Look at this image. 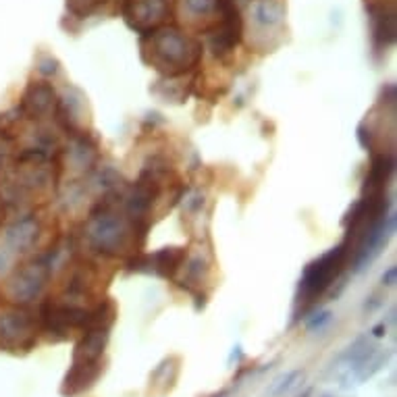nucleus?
<instances>
[{
    "label": "nucleus",
    "mask_w": 397,
    "mask_h": 397,
    "mask_svg": "<svg viewBox=\"0 0 397 397\" xmlns=\"http://www.w3.org/2000/svg\"><path fill=\"white\" fill-rule=\"evenodd\" d=\"M141 59L156 71L179 77L200 65L202 44L177 27L162 25L141 36Z\"/></svg>",
    "instance_id": "1"
},
{
    "label": "nucleus",
    "mask_w": 397,
    "mask_h": 397,
    "mask_svg": "<svg viewBox=\"0 0 397 397\" xmlns=\"http://www.w3.org/2000/svg\"><path fill=\"white\" fill-rule=\"evenodd\" d=\"M348 260H350L348 248L341 244V246L329 250L327 254H322L318 260H314V263L306 266V270L302 274V281H299L297 304H302L304 308L314 304L335 283V279L341 274V270H343Z\"/></svg>",
    "instance_id": "2"
},
{
    "label": "nucleus",
    "mask_w": 397,
    "mask_h": 397,
    "mask_svg": "<svg viewBox=\"0 0 397 397\" xmlns=\"http://www.w3.org/2000/svg\"><path fill=\"white\" fill-rule=\"evenodd\" d=\"M36 343V320L25 308H10L0 314V345L19 352L29 350Z\"/></svg>",
    "instance_id": "3"
},
{
    "label": "nucleus",
    "mask_w": 397,
    "mask_h": 397,
    "mask_svg": "<svg viewBox=\"0 0 397 397\" xmlns=\"http://www.w3.org/2000/svg\"><path fill=\"white\" fill-rule=\"evenodd\" d=\"M215 8L221 13V23L212 33V50L217 56H225L240 46L244 38V19L235 0H215Z\"/></svg>",
    "instance_id": "4"
},
{
    "label": "nucleus",
    "mask_w": 397,
    "mask_h": 397,
    "mask_svg": "<svg viewBox=\"0 0 397 397\" xmlns=\"http://www.w3.org/2000/svg\"><path fill=\"white\" fill-rule=\"evenodd\" d=\"M127 25L137 33H150L171 17V0H123Z\"/></svg>",
    "instance_id": "5"
},
{
    "label": "nucleus",
    "mask_w": 397,
    "mask_h": 397,
    "mask_svg": "<svg viewBox=\"0 0 397 397\" xmlns=\"http://www.w3.org/2000/svg\"><path fill=\"white\" fill-rule=\"evenodd\" d=\"M366 10L373 25V42L379 50L394 46L397 36L396 6L387 0H366Z\"/></svg>",
    "instance_id": "6"
},
{
    "label": "nucleus",
    "mask_w": 397,
    "mask_h": 397,
    "mask_svg": "<svg viewBox=\"0 0 397 397\" xmlns=\"http://www.w3.org/2000/svg\"><path fill=\"white\" fill-rule=\"evenodd\" d=\"M185 263V250L183 248H164L156 254H139L127 263L130 270L135 272H154L158 277L171 279Z\"/></svg>",
    "instance_id": "7"
},
{
    "label": "nucleus",
    "mask_w": 397,
    "mask_h": 397,
    "mask_svg": "<svg viewBox=\"0 0 397 397\" xmlns=\"http://www.w3.org/2000/svg\"><path fill=\"white\" fill-rule=\"evenodd\" d=\"M104 373V364L102 360H92V362H73V366L69 368V373L63 379L61 385V396L63 397H75L88 389H92L98 379Z\"/></svg>",
    "instance_id": "8"
},
{
    "label": "nucleus",
    "mask_w": 397,
    "mask_h": 397,
    "mask_svg": "<svg viewBox=\"0 0 397 397\" xmlns=\"http://www.w3.org/2000/svg\"><path fill=\"white\" fill-rule=\"evenodd\" d=\"M56 104H59V98H56L54 88L50 84L38 81V84H31L25 90L19 109L29 119H44V117H50L56 111Z\"/></svg>",
    "instance_id": "9"
},
{
    "label": "nucleus",
    "mask_w": 397,
    "mask_h": 397,
    "mask_svg": "<svg viewBox=\"0 0 397 397\" xmlns=\"http://www.w3.org/2000/svg\"><path fill=\"white\" fill-rule=\"evenodd\" d=\"M111 337V329L107 327H88L84 329V337L77 341L73 350V362H92L102 360L107 343Z\"/></svg>",
    "instance_id": "10"
},
{
    "label": "nucleus",
    "mask_w": 397,
    "mask_h": 397,
    "mask_svg": "<svg viewBox=\"0 0 397 397\" xmlns=\"http://www.w3.org/2000/svg\"><path fill=\"white\" fill-rule=\"evenodd\" d=\"M396 160L391 154H375L373 162H371V171L368 177L364 181V194H377V192H385L387 181L394 173Z\"/></svg>",
    "instance_id": "11"
},
{
    "label": "nucleus",
    "mask_w": 397,
    "mask_h": 397,
    "mask_svg": "<svg viewBox=\"0 0 397 397\" xmlns=\"http://www.w3.org/2000/svg\"><path fill=\"white\" fill-rule=\"evenodd\" d=\"M177 375H179V360H177V358H166V360H162V362L158 364V368L152 373L150 385H152L154 389L160 387L156 394H158V396H164V394H169V391L173 389V385H175V381H177Z\"/></svg>",
    "instance_id": "12"
},
{
    "label": "nucleus",
    "mask_w": 397,
    "mask_h": 397,
    "mask_svg": "<svg viewBox=\"0 0 397 397\" xmlns=\"http://www.w3.org/2000/svg\"><path fill=\"white\" fill-rule=\"evenodd\" d=\"M285 15V6L281 0H258L254 6V19L256 23L265 25V27H272L277 23H281Z\"/></svg>",
    "instance_id": "13"
},
{
    "label": "nucleus",
    "mask_w": 397,
    "mask_h": 397,
    "mask_svg": "<svg viewBox=\"0 0 397 397\" xmlns=\"http://www.w3.org/2000/svg\"><path fill=\"white\" fill-rule=\"evenodd\" d=\"M104 2L107 0H67V8L75 17L84 19V17H90L96 8H100Z\"/></svg>",
    "instance_id": "14"
},
{
    "label": "nucleus",
    "mask_w": 397,
    "mask_h": 397,
    "mask_svg": "<svg viewBox=\"0 0 397 397\" xmlns=\"http://www.w3.org/2000/svg\"><path fill=\"white\" fill-rule=\"evenodd\" d=\"M304 375L299 373V371H293V373H289V375H285V377H281L277 383H274V387L270 389V396L272 397H279V396H285L287 391H291L295 385H297V381L302 379Z\"/></svg>",
    "instance_id": "15"
},
{
    "label": "nucleus",
    "mask_w": 397,
    "mask_h": 397,
    "mask_svg": "<svg viewBox=\"0 0 397 397\" xmlns=\"http://www.w3.org/2000/svg\"><path fill=\"white\" fill-rule=\"evenodd\" d=\"M185 4L196 15H206L215 8V0H185Z\"/></svg>",
    "instance_id": "16"
},
{
    "label": "nucleus",
    "mask_w": 397,
    "mask_h": 397,
    "mask_svg": "<svg viewBox=\"0 0 397 397\" xmlns=\"http://www.w3.org/2000/svg\"><path fill=\"white\" fill-rule=\"evenodd\" d=\"M329 320H331V312H320L314 318H310L306 327H308V331H322Z\"/></svg>",
    "instance_id": "17"
},
{
    "label": "nucleus",
    "mask_w": 397,
    "mask_h": 397,
    "mask_svg": "<svg viewBox=\"0 0 397 397\" xmlns=\"http://www.w3.org/2000/svg\"><path fill=\"white\" fill-rule=\"evenodd\" d=\"M40 71H42L44 75H54V73L59 71V63H56V61H52V59H46V65H44V67H40Z\"/></svg>",
    "instance_id": "18"
},
{
    "label": "nucleus",
    "mask_w": 397,
    "mask_h": 397,
    "mask_svg": "<svg viewBox=\"0 0 397 397\" xmlns=\"http://www.w3.org/2000/svg\"><path fill=\"white\" fill-rule=\"evenodd\" d=\"M396 268H389L387 270V274H383V283H387V285H394L396 283Z\"/></svg>",
    "instance_id": "19"
},
{
    "label": "nucleus",
    "mask_w": 397,
    "mask_h": 397,
    "mask_svg": "<svg viewBox=\"0 0 397 397\" xmlns=\"http://www.w3.org/2000/svg\"><path fill=\"white\" fill-rule=\"evenodd\" d=\"M375 337H383L385 335V325H379V327H375Z\"/></svg>",
    "instance_id": "20"
}]
</instances>
